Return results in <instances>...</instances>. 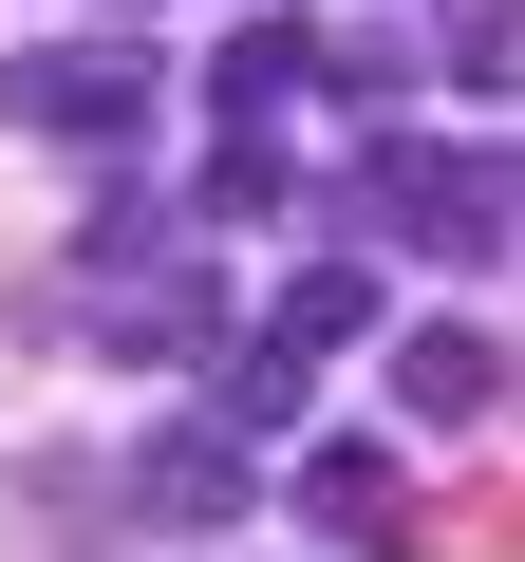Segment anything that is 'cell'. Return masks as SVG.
Segmentation results:
<instances>
[{"instance_id":"obj_1","label":"cell","mask_w":525,"mask_h":562,"mask_svg":"<svg viewBox=\"0 0 525 562\" xmlns=\"http://www.w3.org/2000/svg\"><path fill=\"white\" fill-rule=\"evenodd\" d=\"M357 225H376V244H432V262H506V150H469V132H376V150H357Z\"/></svg>"},{"instance_id":"obj_2","label":"cell","mask_w":525,"mask_h":562,"mask_svg":"<svg viewBox=\"0 0 525 562\" xmlns=\"http://www.w3.org/2000/svg\"><path fill=\"white\" fill-rule=\"evenodd\" d=\"M150 94H169V57H132V38H20L0 57V132H57V150H113V169H132Z\"/></svg>"},{"instance_id":"obj_3","label":"cell","mask_w":525,"mask_h":562,"mask_svg":"<svg viewBox=\"0 0 525 562\" xmlns=\"http://www.w3.org/2000/svg\"><path fill=\"white\" fill-rule=\"evenodd\" d=\"M244 487H262V469H244L206 413H169V431L113 469V506H132V525H188V543H206V525H244Z\"/></svg>"},{"instance_id":"obj_4","label":"cell","mask_w":525,"mask_h":562,"mask_svg":"<svg viewBox=\"0 0 525 562\" xmlns=\"http://www.w3.org/2000/svg\"><path fill=\"white\" fill-rule=\"evenodd\" d=\"M301 506H320V543H357V562H413V450H376V431H320V450H301Z\"/></svg>"},{"instance_id":"obj_5","label":"cell","mask_w":525,"mask_h":562,"mask_svg":"<svg viewBox=\"0 0 525 562\" xmlns=\"http://www.w3.org/2000/svg\"><path fill=\"white\" fill-rule=\"evenodd\" d=\"M394 413H413V431H488V413H506V338H488V319H413V338H394Z\"/></svg>"},{"instance_id":"obj_6","label":"cell","mask_w":525,"mask_h":562,"mask_svg":"<svg viewBox=\"0 0 525 562\" xmlns=\"http://www.w3.org/2000/svg\"><path fill=\"white\" fill-rule=\"evenodd\" d=\"M376 319H394V281H376V262H301V281H282V301H262V319H244V338L320 375V357H357Z\"/></svg>"},{"instance_id":"obj_7","label":"cell","mask_w":525,"mask_h":562,"mask_svg":"<svg viewBox=\"0 0 525 562\" xmlns=\"http://www.w3.org/2000/svg\"><path fill=\"white\" fill-rule=\"evenodd\" d=\"M76 301H113L132 357H188V375L225 357V281H206V262H132V281H76Z\"/></svg>"},{"instance_id":"obj_8","label":"cell","mask_w":525,"mask_h":562,"mask_svg":"<svg viewBox=\"0 0 525 562\" xmlns=\"http://www.w3.org/2000/svg\"><path fill=\"white\" fill-rule=\"evenodd\" d=\"M301 413H320V375H301V357H262V338L225 319V357H206V431L262 469V450H301Z\"/></svg>"},{"instance_id":"obj_9","label":"cell","mask_w":525,"mask_h":562,"mask_svg":"<svg viewBox=\"0 0 525 562\" xmlns=\"http://www.w3.org/2000/svg\"><path fill=\"white\" fill-rule=\"evenodd\" d=\"M301 76H320V20H225V38H206V113H225V132H282Z\"/></svg>"},{"instance_id":"obj_10","label":"cell","mask_w":525,"mask_h":562,"mask_svg":"<svg viewBox=\"0 0 525 562\" xmlns=\"http://www.w3.org/2000/svg\"><path fill=\"white\" fill-rule=\"evenodd\" d=\"M132 262H188V206L113 169V188H94V225H76V281H132Z\"/></svg>"},{"instance_id":"obj_11","label":"cell","mask_w":525,"mask_h":562,"mask_svg":"<svg viewBox=\"0 0 525 562\" xmlns=\"http://www.w3.org/2000/svg\"><path fill=\"white\" fill-rule=\"evenodd\" d=\"M450 94H469V113L506 94V0H450Z\"/></svg>"}]
</instances>
